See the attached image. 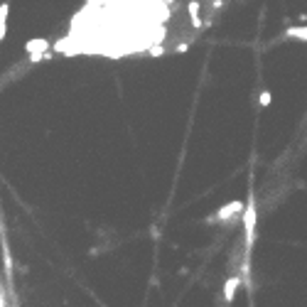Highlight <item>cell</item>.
Instances as JSON below:
<instances>
[{
  "label": "cell",
  "instance_id": "obj_1",
  "mask_svg": "<svg viewBox=\"0 0 307 307\" xmlns=\"http://www.w3.org/2000/svg\"><path fill=\"white\" fill-rule=\"evenodd\" d=\"M243 231H246V246L251 248L253 236H256V197H248V204L243 209Z\"/></svg>",
  "mask_w": 307,
  "mask_h": 307
},
{
  "label": "cell",
  "instance_id": "obj_2",
  "mask_svg": "<svg viewBox=\"0 0 307 307\" xmlns=\"http://www.w3.org/2000/svg\"><path fill=\"white\" fill-rule=\"evenodd\" d=\"M243 202H238V199H234V202H229L226 207H221L219 212H216V219L219 221H229L231 216H236V214H243Z\"/></svg>",
  "mask_w": 307,
  "mask_h": 307
},
{
  "label": "cell",
  "instance_id": "obj_3",
  "mask_svg": "<svg viewBox=\"0 0 307 307\" xmlns=\"http://www.w3.org/2000/svg\"><path fill=\"white\" fill-rule=\"evenodd\" d=\"M238 285H241V278H238V275H231V278L226 280V285H224V300H226V302H231V300L236 297Z\"/></svg>",
  "mask_w": 307,
  "mask_h": 307
},
{
  "label": "cell",
  "instance_id": "obj_4",
  "mask_svg": "<svg viewBox=\"0 0 307 307\" xmlns=\"http://www.w3.org/2000/svg\"><path fill=\"white\" fill-rule=\"evenodd\" d=\"M45 49H47V40H30L27 45H25V52H30V57H35V54H45Z\"/></svg>",
  "mask_w": 307,
  "mask_h": 307
},
{
  "label": "cell",
  "instance_id": "obj_5",
  "mask_svg": "<svg viewBox=\"0 0 307 307\" xmlns=\"http://www.w3.org/2000/svg\"><path fill=\"white\" fill-rule=\"evenodd\" d=\"M8 15H10V3H3L0 5V40L8 32Z\"/></svg>",
  "mask_w": 307,
  "mask_h": 307
},
{
  "label": "cell",
  "instance_id": "obj_6",
  "mask_svg": "<svg viewBox=\"0 0 307 307\" xmlns=\"http://www.w3.org/2000/svg\"><path fill=\"white\" fill-rule=\"evenodd\" d=\"M187 10H189V18H192V27H202V20H199V3L197 0H189V5H187Z\"/></svg>",
  "mask_w": 307,
  "mask_h": 307
},
{
  "label": "cell",
  "instance_id": "obj_7",
  "mask_svg": "<svg viewBox=\"0 0 307 307\" xmlns=\"http://www.w3.org/2000/svg\"><path fill=\"white\" fill-rule=\"evenodd\" d=\"M285 35L292 37V40H302V42H307V25H302V27H287Z\"/></svg>",
  "mask_w": 307,
  "mask_h": 307
},
{
  "label": "cell",
  "instance_id": "obj_8",
  "mask_svg": "<svg viewBox=\"0 0 307 307\" xmlns=\"http://www.w3.org/2000/svg\"><path fill=\"white\" fill-rule=\"evenodd\" d=\"M270 101H273V94H270V91H260L258 103H260V106H270Z\"/></svg>",
  "mask_w": 307,
  "mask_h": 307
}]
</instances>
